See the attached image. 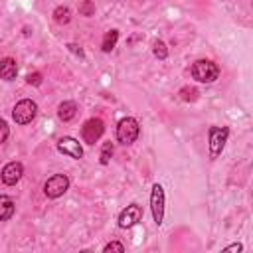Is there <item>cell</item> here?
<instances>
[{"label": "cell", "instance_id": "23", "mask_svg": "<svg viewBox=\"0 0 253 253\" xmlns=\"http://www.w3.org/2000/svg\"><path fill=\"white\" fill-rule=\"evenodd\" d=\"M241 249H243V245H241V243H233V245L225 247V251H241Z\"/></svg>", "mask_w": 253, "mask_h": 253}, {"label": "cell", "instance_id": "2", "mask_svg": "<svg viewBox=\"0 0 253 253\" xmlns=\"http://www.w3.org/2000/svg\"><path fill=\"white\" fill-rule=\"evenodd\" d=\"M138 132H140L138 123H136L132 117H125V119H121L119 125H117V138H119V142H123V144H132V142L136 140Z\"/></svg>", "mask_w": 253, "mask_h": 253}, {"label": "cell", "instance_id": "20", "mask_svg": "<svg viewBox=\"0 0 253 253\" xmlns=\"http://www.w3.org/2000/svg\"><path fill=\"white\" fill-rule=\"evenodd\" d=\"M26 81H28L30 85H40V83H42V73H40V71H34V73H30V75L26 77Z\"/></svg>", "mask_w": 253, "mask_h": 253}, {"label": "cell", "instance_id": "19", "mask_svg": "<svg viewBox=\"0 0 253 253\" xmlns=\"http://www.w3.org/2000/svg\"><path fill=\"white\" fill-rule=\"evenodd\" d=\"M180 97H182V101H196L198 91L194 87H182L180 89Z\"/></svg>", "mask_w": 253, "mask_h": 253}, {"label": "cell", "instance_id": "24", "mask_svg": "<svg viewBox=\"0 0 253 253\" xmlns=\"http://www.w3.org/2000/svg\"><path fill=\"white\" fill-rule=\"evenodd\" d=\"M69 49H71V51H75V53H79V55L83 57V49H81L79 45H75V43H69Z\"/></svg>", "mask_w": 253, "mask_h": 253}, {"label": "cell", "instance_id": "13", "mask_svg": "<svg viewBox=\"0 0 253 253\" xmlns=\"http://www.w3.org/2000/svg\"><path fill=\"white\" fill-rule=\"evenodd\" d=\"M14 215V202L10 196H0V221H6Z\"/></svg>", "mask_w": 253, "mask_h": 253}, {"label": "cell", "instance_id": "10", "mask_svg": "<svg viewBox=\"0 0 253 253\" xmlns=\"http://www.w3.org/2000/svg\"><path fill=\"white\" fill-rule=\"evenodd\" d=\"M22 174H24V168H22V164L20 162H10V164H6L4 168H2V182L4 184H8V186H14L20 178H22Z\"/></svg>", "mask_w": 253, "mask_h": 253}, {"label": "cell", "instance_id": "21", "mask_svg": "<svg viewBox=\"0 0 253 253\" xmlns=\"http://www.w3.org/2000/svg\"><path fill=\"white\" fill-rule=\"evenodd\" d=\"M8 134H10V128H8L6 121H2V119H0V144L8 138Z\"/></svg>", "mask_w": 253, "mask_h": 253}, {"label": "cell", "instance_id": "4", "mask_svg": "<svg viewBox=\"0 0 253 253\" xmlns=\"http://www.w3.org/2000/svg\"><path fill=\"white\" fill-rule=\"evenodd\" d=\"M227 134H229L227 126H211L210 128V156L211 158H217L221 154L225 140H227Z\"/></svg>", "mask_w": 253, "mask_h": 253}, {"label": "cell", "instance_id": "15", "mask_svg": "<svg viewBox=\"0 0 253 253\" xmlns=\"http://www.w3.org/2000/svg\"><path fill=\"white\" fill-rule=\"evenodd\" d=\"M117 40H119V32H117V30L107 32V34H105V38H103V43H101L103 51H107V53H109V51L117 45Z\"/></svg>", "mask_w": 253, "mask_h": 253}, {"label": "cell", "instance_id": "12", "mask_svg": "<svg viewBox=\"0 0 253 253\" xmlns=\"http://www.w3.org/2000/svg\"><path fill=\"white\" fill-rule=\"evenodd\" d=\"M57 115H59L61 121H71L77 115V105L73 101H63L57 109Z\"/></svg>", "mask_w": 253, "mask_h": 253}, {"label": "cell", "instance_id": "6", "mask_svg": "<svg viewBox=\"0 0 253 253\" xmlns=\"http://www.w3.org/2000/svg\"><path fill=\"white\" fill-rule=\"evenodd\" d=\"M103 130H105V125H103L101 119H89V121H85V125L81 126V136H83V140H85L87 144H95V142L101 138Z\"/></svg>", "mask_w": 253, "mask_h": 253}, {"label": "cell", "instance_id": "17", "mask_svg": "<svg viewBox=\"0 0 253 253\" xmlns=\"http://www.w3.org/2000/svg\"><path fill=\"white\" fill-rule=\"evenodd\" d=\"M79 14H81V16H93V14H95V4H93V0H83L81 6H79Z\"/></svg>", "mask_w": 253, "mask_h": 253}, {"label": "cell", "instance_id": "9", "mask_svg": "<svg viewBox=\"0 0 253 253\" xmlns=\"http://www.w3.org/2000/svg\"><path fill=\"white\" fill-rule=\"evenodd\" d=\"M140 217H142V210H140V206L130 204V206H126V210L121 211V215H119V225L125 227V229H126V227H132L134 223L140 221Z\"/></svg>", "mask_w": 253, "mask_h": 253}, {"label": "cell", "instance_id": "18", "mask_svg": "<svg viewBox=\"0 0 253 253\" xmlns=\"http://www.w3.org/2000/svg\"><path fill=\"white\" fill-rule=\"evenodd\" d=\"M111 154H113V142H105L103 148H101V164H109L111 160Z\"/></svg>", "mask_w": 253, "mask_h": 253}, {"label": "cell", "instance_id": "5", "mask_svg": "<svg viewBox=\"0 0 253 253\" xmlns=\"http://www.w3.org/2000/svg\"><path fill=\"white\" fill-rule=\"evenodd\" d=\"M67 188H69V178L65 174H55L47 178V182L43 184V194L47 198H59L67 192Z\"/></svg>", "mask_w": 253, "mask_h": 253}, {"label": "cell", "instance_id": "3", "mask_svg": "<svg viewBox=\"0 0 253 253\" xmlns=\"http://www.w3.org/2000/svg\"><path fill=\"white\" fill-rule=\"evenodd\" d=\"M36 113H38V105L30 99H22L20 103H16V107L12 111V117L18 125H28V123L34 121Z\"/></svg>", "mask_w": 253, "mask_h": 253}, {"label": "cell", "instance_id": "11", "mask_svg": "<svg viewBox=\"0 0 253 253\" xmlns=\"http://www.w3.org/2000/svg\"><path fill=\"white\" fill-rule=\"evenodd\" d=\"M16 75H18L16 59H12V57H4V59L0 61V77H2L4 81H12V79H16Z\"/></svg>", "mask_w": 253, "mask_h": 253}, {"label": "cell", "instance_id": "16", "mask_svg": "<svg viewBox=\"0 0 253 253\" xmlns=\"http://www.w3.org/2000/svg\"><path fill=\"white\" fill-rule=\"evenodd\" d=\"M152 47H154L152 51H154V55H156L158 59H166V55H168V49H166V43H164V42H160V40H156Z\"/></svg>", "mask_w": 253, "mask_h": 253}, {"label": "cell", "instance_id": "8", "mask_svg": "<svg viewBox=\"0 0 253 253\" xmlns=\"http://www.w3.org/2000/svg\"><path fill=\"white\" fill-rule=\"evenodd\" d=\"M57 150L61 154H67L71 158H81L83 156V148L79 144V140H75L73 136H63L57 140Z\"/></svg>", "mask_w": 253, "mask_h": 253}, {"label": "cell", "instance_id": "22", "mask_svg": "<svg viewBox=\"0 0 253 253\" xmlns=\"http://www.w3.org/2000/svg\"><path fill=\"white\" fill-rule=\"evenodd\" d=\"M103 251H125V245L123 243H119V241H111V243H107L105 245V249Z\"/></svg>", "mask_w": 253, "mask_h": 253}, {"label": "cell", "instance_id": "14", "mask_svg": "<svg viewBox=\"0 0 253 253\" xmlns=\"http://www.w3.org/2000/svg\"><path fill=\"white\" fill-rule=\"evenodd\" d=\"M53 20H55L59 26L69 24V20H71V12H69V8H67V6H57V8L53 10Z\"/></svg>", "mask_w": 253, "mask_h": 253}, {"label": "cell", "instance_id": "1", "mask_svg": "<svg viewBox=\"0 0 253 253\" xmlns=\"http://www.w3.org/2000/svg\"><path fill=\"white\" fill-rule=\"evenodd\" d=\"M219 75V67L210 59H198L192 65V77L200 83H213Z\"/></svg>", "mask_w": 253, "mask_h": 253}, {"label": "cell", "instance_id": "7", "mask_svg": "<svg viewBox=\"0 0 253 253\" xmlns=\"http://www.w3.org/2000/svg\"><path fill=\"white\" fill-rule=\"evenodd\" d=\"M150 210H152V217L154 221L160 225L164 219V190L160 184L152 186V194H150Z\"/></svg>", "mask_w": 253, "mask_h": 253}]
</instances>
